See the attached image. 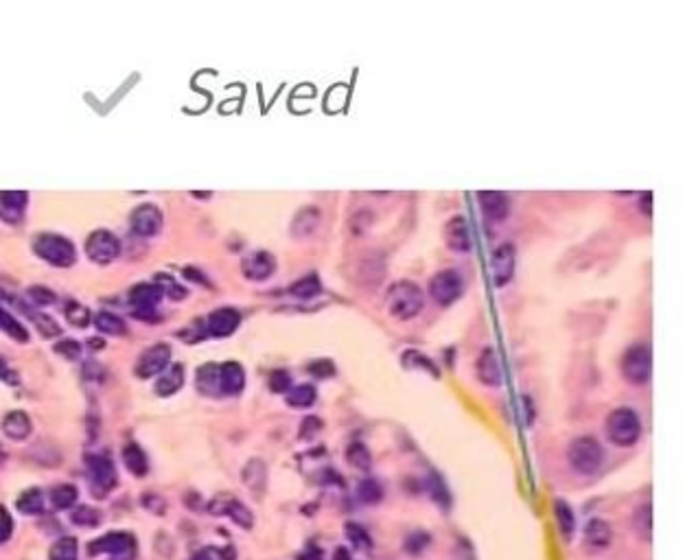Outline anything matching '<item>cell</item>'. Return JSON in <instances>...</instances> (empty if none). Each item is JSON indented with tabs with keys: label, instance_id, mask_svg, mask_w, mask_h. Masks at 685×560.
I'll return each mask as SVG.
<instances>
[{
	"label": "cell",
	"instance_id": "6da1fadb",
	"mask_svg": "<svg viewBox=\"0 0 685 560\" xmlns=\"http://www.w3.org/2000/svg\"><path fill=\"white\" fill-rule=\"evenodd\" d=\"M425 307L423 289L410 280H399L388 289V311L396 320H412Z\"/></svg>",
	"mask_w": 685,
	"mask_h": 560
},
{
	"label": "cell",
	"instance_id": "7a4b0ae2",
	"mask_svg": "<svg viewBox=\"0 0 685 560\" xmlns=\"http://www.w3.org/2000/svg\"><path fill=\"white\" fill-rule=\"evenodd\" d=\"M608 440L618 447H633L642 436V420L630 407H618L606 418Z\"/></svg>",
	"mask_w": 685,
	"mask_h": 560
},
{
	"label": "cell",
	"instance_id": "3957f363",
	"mask_svg": "<svg viewBox=\"0 0 685 560\" xmlns=\"http://www.w3.org/2000/svg\"><path fill=\"white\" fill-rule=\"evenodd\" d=\"M567 460L572 469L580 475H594L602 469L604 464V449L602 444L591 438V436H582L576 438L569 449H567Z\"/></svg>",
	"mask_w": 685,
	"mask_h": 560
},
{
	"label": "cell",
	"instance_id": "277c9868",
	"mask_svg": "<svg viewBox=\"0 0 685 560\" xmlns=\"http://www.w3.org/2000/svg\"><path fill=\"white\" fill-rule=\"evenodd\" d=\"M33 250L35 254L50 263L53 267H70L74 261H77V252H74V245L66 239V237H60V235H40L35 237L33 241Z\"/></svg>",
	"mask_w": 685,
	"mask_h": 560
},
{
	"label": "cell",
	"instance_id": "5b68a950",
	"mask_svg": "<svg viewBox=\"0 0 685 560\" xmlns=\"http://www.w3.org/2000/svg\"><path fill=\"white\" fill-rule=\"evenodd\" d=\"M650 372H652V354L650 348L644 344L637 346H630L624 357H622V374L628 383L633 386H644L650 381Z\"/></svg>",
	"mask_w": 685,
	"mask_h": 560
},
{
	"label": "cell",
	"instance_id": "8992f818",
	"mask_svg": "<svg viewBox=\"0 0 685 560\" xmlns=\"http://www.w3.org/2000/svg\"><path fill=\"white\" fill-rule=\"evenodd\" d=\"M88 551H90V556L108 554L112 558L134 560L136 558V539L130 532H108L101 539L92 541L88 545Z\"/></svg>",
	"mask_w": 685,
	"mask_h": 560
},
{
	"label": "cell",
	"instance_id": "52a82bcc",
	"mask_svg": "<svg viewBox=\"0 0 685 560\" xmlns=\"http://www.w3.org/2000/svg\"><path fill=\"white\" fill-rule=\"evenodd\" d=\"M464 289V280L462 274L455 269H442L434 274V278L429 280V296L434 298L436 304L440 307H449L455 300L462 296Z\"/></svg>",
	"mask_w": 685,
	"mask_h": 560
},
{
	"label": "cell",
	"instance_id": "ba28073f",
	"mask_svg": "<svg viewBox=\"0 0 685 560\" xmlns=\"http://www.w3.org/2000/svg\"><path fill=\"white\" fill-rule=\"evenodd\" d=\"M515 265H517V250L513 243H499L491 252L489 269L497 287H506L511 283L515 276Z\"/></svg>",
	"mask_w": 685,
	"mask_h": 560
},
{
	"label": "cell",
	"instance_id": "9c48e42d",
	"mask_svg": "<svg viewBox=\"0 0 685 560\" xmlns=\"http://www.w3.org/2000/svg\"><path fill=\"white\" fill-rule=\"evenodd\" d=\"M86 252L90 261L99 265H108L121 254V241L108 230H96L88 237Z\"/></svg>",
	"mask_w": 685,
	"mask_h": 560
},
{
	"label": "cell",
	"instance_id": "30bf717a",
	"mask_svg": "<svg viewBox=\"0 0 685 560\" xmlns=\"http://www.w3.org/2000/svg\"><path fill=\"white\" fill-rule=\"evenodd\" d=\"M86 469L92 486L101 493H108L116 486V469L108 455H86Z\"/></svg>",
	"mask_w": 685,
	"mask_h": 560
},
{
	"label": "cell",
	"instance_id": "8fae6325",
	"mask_svg": "<svg viewBox=\"0 0 685 560\" xmlns=\"http://www.w3.org/2000/svg\"><path fill=\"white\" fill-rule=\"evenodd\" d=\"M169 362H171V348L167 344H156L140 354V359L136 364V374L140 379H151L165 372L169 368Z\"/></svg>",
	"mask_w": 685,
	"mask_h": 560
},
{
	"label": "cell",
	"instance_id": "7c38bea8",
	"mask_svg": "<svg viewBox=\"0 0 685 560\" xmlns=\"http://www.w3.org/2000/svg\"><path fill=\"white\" fill-rule=\"evenodd\" d=\"M162 228V213L156 203H143L132 213V230L138 237H154Z\"/></svg>",
	"mask_w": 685,
	"mask_h": 560
},
{
	"label": "cell",
	"instance_id": "4fadbf2b",
	"mask_svg": "<svg viewBox=\"0 0 685 560\" xmlns=\"http://www.w3.org/2000/svg\"><path fill=\"white\" fill-rule=\"evenodd\" d=\"M442 239L451 252L467 254L471 250V233H469V223L462 215H455L445 223Z\"/></svg>",
	"mask_w": 685,
	"mask_h": 560
},
{
	"label": "cell",
	"instance_id": "5bb4252c",
	"mask_svg": "<svg viewBox=\"0 0 685 560\" xmlns=\"http://www.w3.org/2000/svg\"><path fill=\"white\" fill-rule=\"evenodd\" d=\"M208 510L213 515H228L237 525H241L245 530H250L252 525H255V517H252V513L247 510V508L239 499H235V497H219V499H215L208 505Z\"/></svg>",
	"mask_w": 685,
	"mask_h": 560
},
{
	"label": "cell",
	"instance_id": "9a60e30c",
	"mask_svg": "<svg viewBox=\"0 0 685 560\" xmlns=\"http://www.w3.org/2000/svg\"><path fill=\"white\" fill-rule=\"evenodd\" d=\"M276 269V259L272 257L269 252H255V254H250V257L243 259L241 263V271L247 280H255V283H259V280H265L274 274Z\"/></svg>",
	"mask_w": 685,
	"mask_h": 560
},
{
	"label": "cell",
	"instance_id": "2e32d148",
	"mask_svg": "<svg viewBox=\"0 0 685 560\" xmlns=\"http://www.w3.org/2000/svg\"><path fill=\"white\" fill-rule=\"evenodd\" d=\"M475 372L484 386H491V388L501 386V364L495 348H484L479 352V357L475 362Z\"/></svg>",
	"mask_w": 685,
	"mask_h": 560
},
{
	"label": "cell",
	"instance_id": "e0dca14e",
	"mask_svg": "<svg viewBox=\"0 0 685 560\" xmlns=\"http://www.w3.org/2000/svg\"><path fill=\"white\" fill-rule=\"evenodd\" d=\"M477 201H479V208H481V213H484V217L491 221H503L511 213V201H508V197H506V193L481 191V193H477Z\"/></svg>",
	"mask_w": 685,
	"mask_h": 560
},
{
	"label": "cell",
	"instance_id": "ac0fdd59",
	"mask_svg": "<svg viewBox=\"0 0 685 560\" xmlns=\"http://www.w3.org/2000/svg\"><path fill=\"white\" fill-rule=\"evenodd\" d=\"M239 324H241V315L237 309L221 307L208 315V333L213 337H228L239 328Z\"/></svg>",
	"mask_w": 685,
	"mask_h": 560
},
{
	"label": "cell",
	"instance_id": "d6986e66",
	"mask_svg": "<svg viewBox=\"0 0 685 560\" xmlns=\"http://www.w3.org/2000/svg\"><path fill=\"white\" fill-rule=\"evenodd\" d=\"M29 195L24 191H0V219L5 223H20Z\"/></svg>",
	"mask_w": 685,
	"mask_h": 560
},
{
	"label": "cell",
	"instance_id": "ffe728a7",
	"mask_svg": "<svg viewBox=\"0 0 685 560\" xmlns=\"http://www.w3.org/2000/svg\"><path fill=\"white\" fill-rule=\"evenodd\" d=\"M322 221V213L316 206H304L296 213L294 221H291V237L294 239H307L311 237L318 225Z\"/></svg>",
	"mask_w": 685,
	"mask_h": 560
},
{
	"label": "cell",
	"instance_id": "44dd1931",
	"mask_svg": "<svg viewBox=\"0 0 685 560\" xmlns=\"http://www.w3.org/2000/svg\"><path fill=\"white\" fill-rule=\"evenodd\" d=\"M219 379H221V394L235 396L245 386V372L237 362H225L223 366H219Z\"/></svg>",
	"mask_w": 685,
	"mask_h": 560
},
{
	"label": "cell",
	"instance_id": "7402d4cb",
	"mask_svg": "<svg viewBox=\"0 0 685 560\" xmlns=\"http://www.w3.org/2000/svg\"><path fill=\"white\" fill-rule=\"evenodd\" d=\"M162 289L156 283H140L132 287L130 291V302L134 304V309H156V304L162 300Z\"/></svg>",
	"mask_w": 685,
	"mask_h": 560
},
{
	"label": "cell",
	"instance_id": "603a6c76",
	"mask_svg": "<svg viewBox=\"0 0 685 560\" xmlns=\"http://www.w3.org/2000/svg\"><path fill=\"white\" fill-rule=\"evenodd\" d=\"M611 543V527L602 519H591L585 527V545L591 551H602Z\"/></svg>",
	"mask_w": 685,
	"mask_h": 560
},
{
	"label": "cell",
	"instance_id": "cb8c5ba5",
	"mask_svg": "<svg viewBox=\"0 0 685 560\" xmlns=\"http://www.w3.org/2000/svg\"><path fill=\"white\" fill-rule=\"evenodd\" d=\"M3 431H5V436L11 438V440H24V438H29L31 434V418L16 410V412H9L5 418H3Z\"/></svg>",
	"mask_w": 685,
	"mask_h": 560
},
{
	"label": "cell",
	"instance_id": "d4e9b609",
	"mask_svg": "<svg viewBox=\"0 0 685 560\" xmlns=\"http://www.w3.org/2000/svg\"><path fill=\"white\" fill-rule=\"evenodd\" d=\"M195 381H197V390L201 394H206V396H217L221 394V379H219V366L215 364H204L197 374H195Z\"/></svg>",
	"mask_w": 685,
	"mask_h": 560
},
{
	"label": "cell",
	"instance_id": "484cf974",
	"mask_svg": "<svg viewBox=\"0 0 685 560\" xmlns=\"http://www.w3.org/2000/svg\"><path fill=\"white\" fill-rule=\"evenodd\" d=\"M182 386H184V366L182 364H173L158 379L156 392L160 396H171V394H175L177 390H180Z\"/></svg>",
	"mask_w": 685,
	"mask_h": 560
},
{
	"label": "cell",
	"instance_id": "4316f807",
	"mask_svg": "<svg viewBox=\"0 0 685 560\" xmlns=\"http://www.w3.org/2000/svg\"><path fill=\"white\" fill-rule=\"evenodd\" d=\"M123 460H125V466H128V471L132 475H136V477L147 475V471H149L147 455H145V451L136 442L125 444V449H123Z\"/></svg>",
	"mask_w": 685,
	"mask_h": 560
},
{
	"label": "cell",
	"instance_id": "83f0119b",
	"mask_svg": "<svg viewBox=\"0 0 685 560\" xmlns=\"http://www.w3.org/2000/svg\"><path fill=\"white\" fill-rule=\"evenodd\" d=\"M16 508H18V513L22 515H42L44 513V495L40 488H29V491H24L18 501H16Z\"/></svg>",
	"mask_w": 685,
	"mask_h": 560
},
{
	"label": "cell",
	"instance_id": "f1b7e54d",
	"mask_svg": "<svg viewBox=\"0 0 685 560\" xmlns=\"http://www.w3.org/2000/svg\"><path fill=\"white\" fill-rule=\"evenodd\" d=\"M316 388L309 386V383H300V386H294L289 392H287V405L294 407V410H304V407H311L316 403Z\"/></svg>",
	"mask_w": 685,
	"mask_h": 560
},
{
	"label": "cell",
	"instance_id": "f546056e",
	"mask_svg": "<svg viewBox=\"0 0 685 560\" xmlns=\"http://www.w3.org/2000/svg\"><path fill=\"white\" fill-rule=\"evenodd\" d=\"M48 560H79V543L74 537H62L48 551Z\"/></svg>",
	"mask_w": 685,
	"mask_h": 560
},
{
	"label": "cell",
	"instance_id": "4dcf8cb0",
	"mask_svg": "<svg viewBox=\"0 0 685 560\" xmlns=\"http://www.w3.org/2000/svg\"><path fill=\"white\" fill-rule=\"evenodd\" d=\"M554 515H556L558 530H561V534L569 541L574 537V530H576V519H574V513H572L569 503L563 501V499H556V503H554Z\"/></svg>",
	"mask_w": 685,
	"mask_h": 560
},
{
	"label": "cell",
	"instance_id": "1f68e13d",
	"mask_svg": "<svg viewBox=\"0 0 685 560\" xmlns=\"http://www.w3.org/2000/svg\"><path fill=\"white\" fill-rule=\"evenodd\" d=\"M265 479H267V469L261 460H252L243 469V481L245 486L252 488L255 493H261L265 488Z\"/></svg>",
	"mask_w": 685,
	"mask_h": 560
},
{
	"label": "cell",
	"instance_id": "d6a6232c",
	"mask_svg": "<svg viewBox=\"0 0 685 560\" xmlns=\"http://www.w3.org/2000/svg\"><path fill=\"white\" fill-rule=\"evenodd\" d=\"M79 499V491L72 486V483H62L50 491V503H53L57 510H68Z\"/></svg>",
	"mask_w": 685,
	"mask_h": 560
},
{
	"label": "cell",
	"instance_id": "836d02e7",
	"mask_svg": "<svg viewBox=\"0 0 685 560\" xmlns=\"http://www.w3.org/2000/svg\"><path fill=\"white\" fill-rule=\"evenodd\" d=\"M94 326L101 330V333H106V335H114V337H121L128 333V326H125V322L114 315V313H96L94 318Z\"/></svg>",
	"mask_w": 685,
	"mask_h": 560
},
{
	"label": "cell",
	"instance_id": "e575fe53",
	"mask_svg": "<svg viewBox=\"0 0 685 560\" xmlns=\"http://www.w3.org/2000/svg\"><path fill=\"white\" fill-rule=\"evenodd\" d=\"M322 291V285H320V278L316 274H309V276H304L300 280H296V283L289 287V293L296 296V298H313Z\"/></svg>",
	"mask_w": 685,
	"mask_h": 560
},
{
	"label": "cell",
	"instance_id": "d590c367",
	"mask_svg": "<svg viewBox=\"0 0 685 560\" xmlns=\"http://www.w3.org/2000/svg\"><path fill=\"white\" fill-rule=\"evenodd\" d=\"M0 328H3L11 340H16V342H20V344H27V342H29L27 328H24V326H22V324H20L11 313H7V311H3V309H0Z\"/></svg>",
	"mask_w": 685,
	"mask_h": 560
},
{
	"label": "cell",
	"instance_id": "8d00e7d4",
	"mask_svg": "<svg viewBox=\"0 0 685 560\" xmlns=\"http://www.w3.org/2000/svg\"><path fill=\"white\" fill-rule=\"evenodd\" d=\"M346 460L348 464H352L355 469H360V471H368L370 464H372V457H370V451L362 444V442H355L348 447L346 451Z\"/></svg>",
	"mask_w": 685,
	"mask_h": 560
},
{
	"label": "cell",
	"instance_id": "74e56055",
	"mask_svg": "<svg viewBox=\"0 0 685 560\" xmlns=\"http://www.w3.org/2000/svg\"><path fill=\"white\" fill-rule=\"evenodd\" d=\"M70 521L79 527H96L101 523V513L92 505H79L77 510H72Z\"/></svg>",
	"mask_w": 685,
	"mask_h": 560
},
{
	"label": "cell",
	"instance_id": "f35d334b",
	"mask_svg": "<svg viewBox=\"0 0 685 560\" xmlns=\"http://www.w3.org/2000/svg\"><path fill=\"white\" fill-rule=\"evenodd\" d=\"M357 497L364 503H379L384 499V488L379 486L377 479H362L357 486Z\"/></svg>",
	"mask_w": 685,
	"mask_h": 560
},
{
	"label": "cell",
	"instance_id": "ab89813d",
	"mask_svg": "<svg viewBox=\"0 0 685 560\" xmlns=\"http://www.w3.org/2000/svg\"><path fill=\"white\" fill-rule=\"evenodd\" d=\"M633 523H635V530H637L640 537L650 541V537H652V508L648 503L642 505L640 510L635 513V517H633Z\"/></svg>",
	"mask_w": 685,
	"mask_h": 560
},
{
	"label": "cell",
	"instance_id": "60d3db41",
	"mask_svg": "<svg viewBox=\"0 0 685 560\" xmlns=\"http://www.w3.org/2000/svg\"><path fill=\"white\" fill-rule=\"evenodd\" d=\"M66 318L72 326H77V328H86L92 320L88 307H84V304L79 302H68L66 304Z\"/></svg>",
	"mask_w": 685,
	"mask_h": 560
},
{
	"label": "cell",
	"instance_id": "b9f144b4",
	"mask_svg": "<svg viewBox=\"0 0 685 560\" xmlns=\"http://www.w3.org/2000/svg\"><path fill=\"white\" fill-rule=\"evenodd\" d=\"M29 318L33 320V324L38 326V330H40V333L44 335V337H57L60 333H62V328H60V324L53 320V318H50V315H44V313H29Z\"/></svg>",
	"mask_w": 685,
	"mask_h": 560
},
{
	"label": "cell",
	"instance_id": "7bdbcfd3",
	"mask_svg": "<svg viewBox=\"0 0 685 560\" xmlns=\"http://www.w3.org/2000/svg\"><path fill=\"white\" fill-rule=\"evenodd\" d=\"M156 285L162 289L165 296H169L171 300H184L186 298V289L182 285H177L175 280L167 274H158L156 276Z\"/></svg>",
	"mask_w": 685,
	"mask_h": 560
},
{
	"label": "cell",
	"instance_id": "ee69618b",
	"mask_svg": "<svg viewBox=\"0 0 685 560\" xmlns=\"http://www.w3.org/2000/svg\"><path fill=\"white\" fill-rule=\"evenodd\" d=\"M346 537H348V541L355 545V547H357V549H370L372 547V541H370V537H368V532L362 527V525H357V523H346Z\"/></svg>",
	"mask_w": 685,
	"mask_h": 560
},
{
	"label": "cell",
	"instance_id": "f6af8a7d",
	"mask_svg": "<svg viewBox=\"0 0 685 560\" xmlns=\"http://www.w3.org/2000/svg\"><path fill=\"white\" fill-rule=\"evenodd\" d=\"M269 388H272V392H278V394L289 392L291 390V374L287 370H274L269 374Z\"/></svg>",
	"mask_w": 685,
	"mask_h": 560
},
{
	"label": "cell",
	"instance_id": "bcb514c9",
	"mask_svg": "<svg viewBox=\"0 0 685 560\" xmlns=\"http://www.w3.org/2000/svg\"><path fill=\"white\" fill-rule=\"evenodd\" d=\"M55 352L60 354V357L72 362V359H79V354H82V344L79 342H74V340H62L55 344Z\"/></svg>",
	"mask_w": 685,
	"mask_h": 560
},
{
	"label": "cell",
	"instance_id": "7dc6e473",
	"mask_svg": "<svg viewBox=\"0 0 685 560\" xmlns=\"http://www.w3.org/2000/svg\"><path fill=\"white\" fill-rule=\"evenodd\" d=\"M27 296L31 298V302H35V304H38V307H48V304H53V302H55V293L50 291V289H46V287H40V285L29 287Z\"/></svg>",
	"mask_w": 685,
	"mask_h": 560
},
{
	"label": "cell",
	"instance_id": "c3c4849f",
	"mask_svg": "<svg viewBox=\"0 0 685 560\" xmlns=\"http://www.w3.org/2000/svg\"><path fill=\"white\" fill-rule=\"evenodd\" d=\"M427 543H429V537L425 532H414L408 537V541H405V547H408L412 554H418L427 547Z\"/></svg>",
	"mask_w": 685,
	"mask_h": 560
},
{
	"label": "cell",
	"instance_id": "681fc988",
	"mask_svg": "<svg viewBox=\"0 0 685 560\" xmlns=\"http://www.w3.org/2000/svg\"><path fill=\"white\" fill-rule=\"evenodd\" d=\"M309 372L316 374V376L326 379V376H333L335 374V366H333V362H328V359H318V362H313L309 366Z\"/></svg>",
	"mask_w": 685,
	"mask_h": 560
},
{
	"label": "cell",
	"instance_id": "f907efd6",
	"mask_svg": "<svg viewBox=\"0 0 685 560\" xmlns=\"http://www.w3.org/2000/svg\"><path fill=\"white\" fill-rule=\"evenodd\" d=\"M320 427H322L320 418H316V416L304 418V422H302V427H300V438H302V440L313 438V436L318 434V431H320Z\"/></svg>",
	"mask_w": 685,
	"mask_h": 560
},
{
	"label": "cell",
	"instance_id": "816d5d0a",
	"mask_svg": "<svg viewBox=\"0 0 685 560\" xmlns=\"http://www.w3.org/2000/svg\"><path fill=\"white\" fill-rule=\"evenodd\" d=\"M11 532H13V521H11V517H9V513L5 510V508L0 505V543L9 541Z\"/></svg>",
	"mask_w": 685,
	"mask_h": 560
},
{
	"label": "cell",
	"instance_id": "f5cc1de1",
	"mask_svg": "<svg viewBox=\"0 0 685 560\" xmlns=\"http://www.w3.org/2000/svg\"><path fill=\"white\" fill-rule=\"evenodd\" d=\"M143 505H145V508H149V510H151V513H156V515L165 513V508H167V503H165L160 497H156V495H145V497H143Z\"/></svg>",
	"mask_w": 685,
	"mask_h": 560
},
{
	"label": "cell",
	"instance_id": "db71d44e",
	"mask_svg": "<svg viewBox=\"0 0 685 560\" xmlns=\"http://www.w3.org/2000/svg\"><path fill=\"white\" fill-rule=\"evenodd\" d=\"M298 560H324V551L316 543H309L307 547H304V551L298 556Z\"/></svg>",
	"mask_w": 685,
	"mask_h": 560
},
{
	"label": "cell",
	"instance_id": "11a10c76",
	"mask_svg": "<svg viewBox=\"0 0 685 560\" xmlns=\"http://www.w3.org/2000/svg\"><path fill=\"white\" fill-rule=\"evenodd\" d=\"M134 315L143 322H156V309H134Z\"/></svg>",
	"mask_w": 685,
	"mask_h": 560
},
{
	"label": "cell",
	"instance_id": "9f6ffc18",
	"mask_svg": "<svg viewBox=\"0 0 685 560\" xmlns=\"http://www.w3.org/2000/svg\"><path fill=\"white\" fill-rule=\"evenodd\" d=\"M0 379L9 381V383H13V381H16V374L11 372V368L7 366V362L3 357H0Z\"/></svg>",
	"mask_w": 685,
	"mask_h": 560
},
{
	"label": "cell",
	"instance_id": "6f0895ef",
	"mask_svg": "<svg viewBox=\"0 0 685 560\" xmlns=\"http://www.w3.org/2000/svg\"><path fill=\"white\" fill-rule=\"evenodd\" d=\"M219 558H221V560H237V551H235L233 547H223V549L219 551Z\"/></svg>",
	"mask_w": 685,
	"mask_h": 560
},
{
	"label": "cell",
	"instance_id": "680465c9",
	"mask_svg": "<svg viewBox=\"0 0 685 560\" xmlns=\"http://www.w3.org/2000/svg\"><path fill=\"white\" fill-rule=\"evenodd\" d=\"M333 560H352V558H350V551L346 547H338L335 554H333Z\"/></svg>",
	"mask_w": 685,
	"mask_h": 560
},
{
	"label": "cell",
	"instance_id": "91938a15",
	"mask_svg": "<svg viewBox=\"0 0 685 560\" xmlns=\"http://www.w3.org/2000/svg\"><path fill=\"white\" fill-rule=\"evenodd\" d=\"M191 560H211V554H208L206 549H204V551H197Z\"/></svg>",
	"mask_w": 685,
	"mask_h": 560
},
{
	"label": "cell",
	"instance_id": "94428289",
	"mask_svg": "<svg viewBox=\"0 0 685 560\" xmlns=\"http://www.w3.org/2000/svg\"><path fill=\"white\" fill-rule=\"evenodd\" d=\"M88 346H90V348H104V342H101V340H94V337H92V340L88 342Z\"/></svg>",
	"mask_w": 685,
	"mask_h": 560
}]
</instances>
